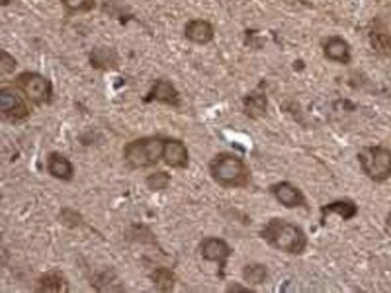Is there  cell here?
<instances>
[{"label":"cell","mask_w":391,"mask_h":293,"mask_svg":"<svg viewBox=\"0 0 391 293\" xmlns=\"http://www.w3.org/2000/svg\"><path fill=\"white\" fill-rule=\"evenodd\" d=\"M259 236L268 245L289 255H301L308 243L306 233L301 227L283 218H271L261 228Z\"/></svg>","instance_id":"1"},{"label":"cell","mask_w":391,"mask_h":293,"mask_svg":"<svg viewBox=\"0 0 391 293\" xmlns=\"http://www.w3.org/2000/svg\"><path fill=\"white\" fill-rule=\"evenodd\" d=\"M212 179L225 189H242L250 182V169L240 156L230 152H221L208 163Z\"/></svg>","instance_id":"2"},{"label":"cell","mask_w":391,"mask_h":293,"mask_svg":"<svg viewBox=\"0 0 391 293\" xmlns=\"http://www.w3.org/2000/svg\"><path fill=\"white\" fill-rule=\"evenodd\" d=\"M164 144L166 138L158 135L139 138L124 146V160L135 169L157 166L163 160Z\"/></svg>","instance_id":"3"},{"label":"cell","mask_w":391,"mask_h":293,"mask_svg":"<svg viewBox=\"0 0 391 293\" xmlns=\"http://www.w3.org/2000/svg\"><path fill=\"white\" fill-rule=\"evenodd\" d=\"M358 161L363 173L376 182L391 178V151L387 147L373 145L358 153Z\"/></svg>","instance_id":"4"},{"label":"cell","mask_w":391,"mask_h":293,"mask_svg":"<svg viewBox=\"0 0 391 293\" xmlns=\"http://www.w3.org/2000/svg\"><path fill=\"white\" fill-rule=\"evenodd\" d=\"M16 86L33 104H50L53 97L52 82L34 71H24L16 77Z\"/></svg>","instance_id":"5"},{"label":"cell","mask_w":391,"mask_h":293,"mask_svg":"<svg viewBox=\"0 0 391 293\" xmlns=\"http://www.w3.org/2000/svg\"><path fill=\"white\" fill-rule=\"evenodd\" d=\"M0 111L8 121L17 122L29 116L28 105L17 91L11 87L0 90Z\"/></svg>","instance_id":"6"},{"label":"cell","mask_w":391,"mask_h":293,"mask_svg":"<svg viewBox=\"0 0 391 293\" xmlns=\"http://www.w3.org/2000/svg\"><path fill=\"white\" fill-rule=\"evenodd\" d=\"M270 192L281 205L288 209L307 208V199L301 189L288 181L270 186Z\"/></svg>","instance_id":"7"},{"label":"cell","mask_w":391,"mask_h":293,"mask_svg":"<svg viewBox=\"0 0 391 293\" xmlns=\"http://www.w3.org/2000/svg\"><path fill=\"white\" fill-rule=\"evenodd\" d=\"M163 161L166 166L176 169H186L189 166V152L183 142L166 138Z\"/></svg>","instance_id":"8"},{"label":"cell","mask_w":391,"mask_h":293,"mask_svg":"<svg viewBox=\"0 0 391 293\" xmlns=\"http://www.w3.org/2000/svg\"><path fill=\"white\" fill-rule=\"evenodd\" d=\"M146 103L151 102H159L163 104L171 105V106H179V93L176 90L170 81L168 80H157L154 85L152 87L150 93L145 97Z\"/></svg>","instance_id":"9"},{"label":"cell","mask_w":391,"mask_h":293,"mask_svg":"<svg viewBox=\"0 0 391 293\" xmlns=\"http://www.w3.org/2000/svg\"><path fill=\"white\" fill-rule=\"evenodd\" d=\"M201 256L208 262H224L232 254L230 246L221 238H206L201 243Z\"/></svg>","instance_id":"10"},{"label":"cell","mask_w":391,"mask_h":293,"mask_svg":"<svg viewBox=\"0 0 391 293\" xmlns=\"http://www.w3.org/2000/svg\"><path fill=\"white\" fill-rule=\"evenodd\" d=\"M184 35L192 43L206 45L214 38V29L206 19H192L186 24Z\"/></svg>","instance_id":"11"},{"label":"cell","mask_w":391,"mask_h":293,"mask_svg":"<svg viewBox=\"0 0 391 293\" xmlns=\"http://www.w3.org/2000/svg\"><path fill=\"white\" fill-rule=\"evenodd\" d=\"M46 167L50 176L61 181H70L75 174L72 163L61 152L48 153Z\"/></svg>","instance_id":"12"},{"label":"cell","mask_w":391,"mask_h":293,"mask_svg":"<svg viewBox=\"0 0 391 293\" xmlns=\"http://www.w3.org/2000/svg\"><path fill=\"white\" fill-rule=\"evenodd\" d=\"M37 292H68L69 283L66 275L59 270H50L41 275L37 281Z\"/></svg>","instance_id":"13"},{"label":"cell","mask_w":391,"mask_h":293,"mask_svg":"<svg viewBox=\"0 0 391 293\" xmlns=\"http://www.w3.org/2000/svg\"><path fill=\"white\" fill-rule=\"evenodd\" d=\"M324 55L328 59L341 64H348L352 59L350 46L342 37H331L324 45Z\"/></svg>","instance_id":"14"},{"label":"cell","mask_w":391,"mask_h":293,"mask_svg":"<svg viewBox=\"0 0 391 293\" xmlns=\"http://www.w3.org/2000/svg\"><path fill=\"white\" fill-rule=\"evenodd\" d=\"M321 213L323 225L330 215H339V218H343L344 221H349L355 218V215L358 214V207L353 200L341 199V200H335V202H331L321 207Z\"/></svg>","instance_id":"15"},{"label":"cell","mask_w":391,"mask_h":293,"mask_svg":"<svg viewBox=\"0 0 391 293\" xmlns=\"http://www.w3.org/2000/svg\"><path fill=\"white\" fill-rule=\"evenodd\" d=\"M151 280L158 291L171 292L174 291L177 278L172 270L166 267H161L152 272Z\"/></svg>","instance_id":"16"},{"label":"cell","mask_w":391,"mask_h":293,"mask_svg":"<svg viewBox=\"0 0 391 293\" xmlns=\"http://www.w3.org/2000/svg\"><path fill=\"white\" fill-rule=\"evenodd\" d=\"M90 62L95 69H111L117 66V56L110 48H95L90 56Z\"/></svg>","instance_id":"17"},{"label":"cell","mask_w":391,"mask_h":293,"mask_svg":"<svg viewBox=\"0 0 391 293\" xmlns=\"http://www.w3.org/2000/svg\"><path fill=\"white\" fill-rule=\"evenodd\" d=\"M370 44L373 50L383 57H391V35L379 30L370 33Z\"/></svg>","instance_id":"18"},{"label":"cell","mask_w":391,"mask_h":293,"mask_svg":"<svg viewBox=\"0 0 391 293\" xmlns=\"http://www.w3.org/2000/svg\"><path fill=\"white\" fill-rule=\"evenodd\" d=\"M242 278L250 285L263 284L268 278V268L259 263L245 265L242 270Z\"/></svg>","instance_id":"19"},{"label":"cell","mask_w":391,"mask_h":293,"mask_svg":"<svg viewBox=\"0 0 391 293\" xmlns=\"http://www.w3.org/2000/svg\"><path fill=\"white\" fill-rule=\"evenodd\" d=\"M245 109L250 117H258L264 115L266 110V98L264 93L254 92L253 95H248L245 100Z\"/></svg>","instance_id":"20"},{"label":"cell","mask_w":391,"mask_h":293,"mask_svg":"<svg viewBox=\"0 0 391 293\" xmlns=\"http://www.w3.org/2000/svg\"><path fill=\"white\" fill-rule=\"evenodd\" d=\"M170 181H171V176L169 173L156 171L147 176L145 184H146L147 189H151L153 192H159L169 187Z\"/></svg>","instance_id":"21"},{"label":"cell","mask_w":391,"mask_h":293,"mask_svg":"<svg viewBox=\"0 0 391 293\" xmlns=\"http://www.w3.org/2000/svg\"><path fill=\"white\" fill-rule=\"evenodd\" d=\"M64 8L75 12H87L94 9L95 0H61Z\"/></svg>","instance_id":"22"},{"label":"cell","mask_w":391,"mask_h":293,"mask_svg":"<svg viewBox=\"0 0 391 293\" xmlns=\"http://www.w3.org/2000/svg\"><path fill=\"white\" fill-rule=\"evenodd\" d=\"M17 66V62L12 56H10L9 53H5L4 50H1V74L9 75L12 74Z\"/></svg>","instance_id":"23"},{"label":"cell","mask_w":391,"mask_h":293,"mask_svg":"<svg viewBox=\"0 0 391 293\" xmlns=\"http://www.w3.org/2000/svg\"><path fill=\"white\" fill-rule=\"evenodd\" d=\"M64 218H63V223L66 226H68V223H72V227H76L79 223H81V218L80 215L77 213H74V211H70V213H64Z\"/></svg>","instance_id":"24"},{"label":"cell","mask_w":391,"mask_h":293,"mask_svg":"<svg viewBox=\"0 0 391 293\" xmlns=\"http://www.w3.org/2000/svg\"><path fill=\"white\" fill-rule=\"evenodd\" d=\"M226 291H228V292H252L250 289L243 287V286H241V285L239 284H231Z\"/></svg>","instance_id":"25"},{"label":"cell","mask_w":391,"mask_h":293,"mask_svg":"<svg viewBox=\"0 0 391 293\" xmlns=\"http://www.w3.org/2000/svg\"><path fill=\"white\" fill-rule=\"evenodd\" d=\"M387 226L391 229V213L387 216Z\"/></svg>","instance_id":"26"}]
</instances>
